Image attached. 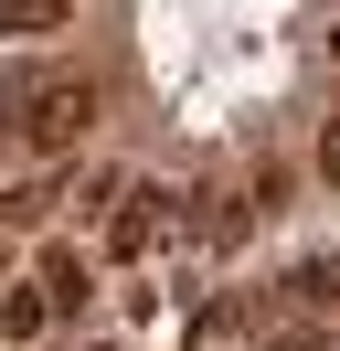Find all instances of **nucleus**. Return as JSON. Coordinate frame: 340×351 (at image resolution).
Returning <instances> with one entry per match:
<instances>
[{
  "label": "nucleus",
  "mask_w": 340,
  "mask_h": 351,
  "mask_svg": "<svg viewBox=\"0 0 340 351\" xmlns=\"http://www.w3.org/2000/svg\"><path fill=\"white\" fill-rule=\"evenodd\" d=\"M0 128H11L32 160L85 149V128H96V75H75V64H32V75H11V86H0Z\"/></svg>",
  "instance_id": "obj_1"
},
{
  "label": "nucleus",
  "mask_w": 340,
  "mask_h": 351,
  "mask_svg": "<svg viewBox=\"0 0 340 351\" xmlns=\"http://www.w3.org/2000/svg\"><path fill=\"white\" fill-rule=\"evenodd\" d=\"M160 223H170V192H160V181H138V192L106 213V256H149V245H160Z\"/></svg>",
  "instance_id": "obj_2"
},
{
  "label": "nucleus",
  "mask_w": 340,
  "mask_h": 351,
  "mask_svg": "<svg viewBox=\"0 0 340 351\" xmlns=\"http://www.w3.org/2000/svg\"><path fill=\"white\" fill-rule=\"evenodd\" d=\"M32 287H42V308H85V287H96V277H85V256H75V245H42Z\"/></svg>",
  "instance_id": "obj_3"
},
{
  "label": "nucleus",
  "mask_w": 340,
  "mask_h": 351,
  "mask_svg": "<svg viewBox=\"0 0 340 351\" xmlns=\"http://www.w3.org/2000/svg\"><path fill=\"white\" fill-rule=\"evenodd\" d=\"M53 202H64V181H53V171H32V181H11V192H0V234H32V223L53 213Z\"/></svg>",
  "instance_id": "obj_4"
},
{
  "label": "nucleus",
  "mask_w": 340,
  "mask_h": 351,
  "mask_svg": "<svg viewBox=\"0 0 340 351\" xmlns=\"http://www.w3.org/2000/svg\"><path fill=\"white\" fill-rule=\"evenodd\" d=\"M75 22V0H0V43H42Z\"/></svg>",
  "instance_id": "obj_5"
},
{
  "label": "nucleus",
  "mask_w": 340,
  "mask_h": 351,
  "mask_svg": "<svg viewBox=\"0 0 340 351\" xmlns=\"http://www.w3.org/2000/svg\"><path fill=\"white\" fill-rule=\"evenodd\" d=\"M42 319H53V308H42V287H11V298H0V341H32Z\"/></svg>",
  "instance_id": "obj_6"
},
{
  "label": "nucleus",
  "mask_w": 340,
  "mask_h": 351,
  "mask_svg": "<svg viewBox=\"0 0 340 351\" xmlns=\"http://www.w3.org/2000/svg\"><path fill=\"white\" fill-rule=\"evenodd\" d=\"M298 298H308V308H340V266L308 256V266H298Z\"/></svg>",
  "instance_id": "obj_7"
},
{
  "label": "nucleus",
  "mask_w": 340,
  "mask_h": 351,
  "mask_svg": "<svg viewBox=\"0 0 340 351\" xmlns=\"http://www.w3.org/2000/svg\"><path fill=\"white\" fill-rule=\"evenodd\" d=\"M319 171L340 181V117H330V128H319Z\"/></svg>",
  "instance_id": "obj_8"
},
{
  "label": "nucleus",
  "mask_w": 340,
  "mask_h": 351,
  "mask_svg": "<svg viewBox=\"0 0 340 351\" xmlns=\"http://www.w3.org/2000/svg\"><path fill=\"white\" fill-rule=\"evenodd\" d=\"M0 277H11V234H0Z\"/></svg>",
  "instance_id": "obj_9"
},
{
  "label": "nucleus",
  "mask_w": 340,
  "mask_h": 351,
  "mask_svg": "<svg viewBox=\"0 0 340 351\" xmlns=\"http://www.w3.org/2000/svg\"><path fill=\"white\" fill-rule=\"evenodd\" d=\"M85 351H106V341H85Z\"/></svg>",
  "instance_id": "obj_10"
}]
</instances>
